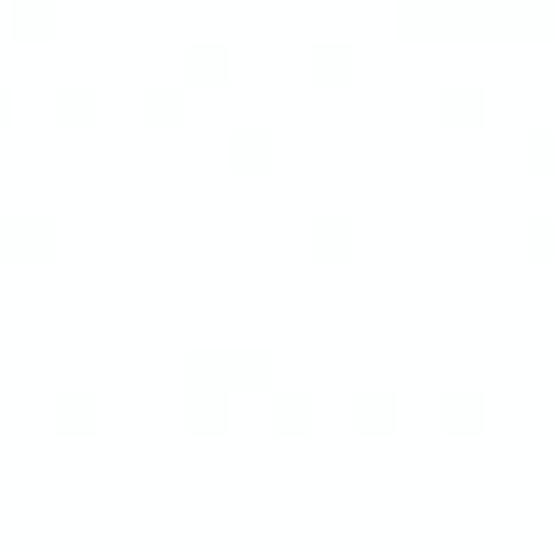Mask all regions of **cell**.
Listing matches in <instances>:
<instances>
[{"mask_svg":"<svg viewBox=\"0 0 556 556\" xmlns=\"http://www.w3.org/2000/svg\"><path fill=\"white\" fill-rule=\"evenodd\" d=\"M523 142H529V153H556V115H540V121H529Z\"/></svg>","mask_w":556,"mask_h":556,"instance_id":"obj_17","label":"cell"},{"mask_svg":"<svg viewBox=\"0 0 556 556\" xmlns=\"http://www.w3.org/2000/svg\"><path fill=\"white\" fill-rule=\"evenodd\" d=\"M355 415H366V420H377V415H399V388H388V382H366L361 393H355Z\"/></svg>","mask_w":556,"mask_h":556,"instance_id":"obj_14","label":"cell"},{"mask_svg":"<svg viewBox=\"0 0 556 556\" xmlns=\"http://www.w3.org/2000/svg\"><path fill=\"white\" fill-rule=\"evenodd\" d=\"M529 235L534 240H556V202H545V207H529Z\"/></svg>","mask_w":556,"mask_h":556,"instance_id":"obj_18","label":"cell"},{"mask_svg":"<svg viewBox=\"0 0 556 556\" xmlns=\"http://www.w3.org/2000/svg\"><path fill=\"white\" fill-rule=\"evenodd\" d=\"M186 371L213 377L224 388H245V382H267L278 371V350L262 339H218V344H191L186 350Z\"/></svg>","mask_w":556,"mask_h":556,"instance_id":"obj_2","label":"cell"},{"mask_svg":"<svg viewBox=\"0 0 556 556\" xmlns=\"http://www.w3.org/2000/svg\"><path fill=\"white\" fill-rule=\"evenodd\" d=\"M404 28H534L556 23V0H399Z\"/></svg>","mask_w":556,"mask_h":556,"instance_id":"obj_1","label":"cell"},{"mask_svg":"<svg viewBox=\"0 0 556 556\" xmlns=\"http://www.w3.org/2000/svg\"><path fill=\"white\" fill-rule=\"evenodd\" d=\"M312 240L317 245H350L355 240V213H344V207H323V213H312Z\"/></svg>","mask_w":556,"mask_h":556,"instance_id":"obj_10","label":"cell"},{"mask_svg":"<svg viewBox=\"0 0 556 556\" xmlns=\"http://www.w3.org/2000/svg\"><path fill=\"white\" fill-rule=\"evenodd\" d=\"M104 104V88L93 77H61L55 83V110L61 115H93Z\"/></svg>","mask_w":556,"mask_h":556,"instance_id":"obj_6","label":"cell"},{"mask_svg":"<svg viewBox=\"0 0 556 556\" xmlns=\"http://www.w3.org/2000/svg\"><path fill=\"white\" fill-rule=\"evenodd\" d=\"M229 61H235V45L224 34H197L186 45V77L191 72H229Z\"/></svg>","mask_w":556,"mask_h":556,"instance_id":"obj_4","label":"cell"},{"mask_svg":"<svg viewBox=\"0 0 556 556\" xmlns=\"http://www.w3.org/2000/svg\"><path fill=\"white\" fill-rule=\"evenodd\" d=\"M12 104H17V88H12V83H7V77H0V115H7V110H12Z\"/></svg>","mask_w":556,"mask_h":556,"instance_id":"obj_19","label":"cell"},{"mask_svg":"<svg viewBox=\"0 0 556 556\" xmlns=\"http://www.w3.org/2000/svg\"><path fill=\"white\" fill-rule=\"evenodd\" d=\"M186 99H191V77L186 72H153L142 83V104L148 110H186Z\"/></svg>","mask_w":556,"mask_h":556,"instance_id":"obj_5","label":"cell"},{"mask_svg":"<svg viewBox=\"0 0 556 556\" xmlns=\"http://www.w3.org/2000/svg\"><path fill=\"white\" fill-rule=\"evenodd\" d=\"M312 66H317V72H333V66L350 72V66H355V39H350V34H317V39H312Z\"/></svg>","mask_w":556,"mask_h":556,"instance_id":"obj_12","label":"cell"},{"mask_svg":"<svg viewBox=\"0 0 556 556\" xmlns=\"http://www.w3.org/2000/svg\"><path fill=\"white\" fill-rule=\"evenodd\" d=\"M61 17V0H12V23L17 28H50Z\"/></svg>","mask_w":556,"mask_h":556,"instance_id":"obj_15","label":"cell"},{"mask_svg":"<svg viewBox=\"0 0 556 556\" xmlns=\"http://www.w3.org/2000/svg\"><path fill=\"white\" fill-rule=\"evenodd\" d=\"M229 148L245 159V153H273L278 148V131L267 126V121H235L229 126Z\"/></svg>","mask_w":556,"mask_h":556,"instance_id":"obj_13","label":"cell"},{"mask_svg":"<svg viewBox=\"0 0 556 556\" xmlns=\"http://www.w3.org/2000/svg\"><path fill=\"white\" fill-rule=\"evenodd\" d=\"M99 409H104V393H99L93 382H66V388H55V415H61V420H99Z\"/></svg>","mask_w":556,"mask_h":556,"instance_id":"obj_7","label":"cell"},{"mask_svg":"<svg viewBox=\"0 0 556 556\" xmlns=\"http://www.w3.org/2000/svg\"><path fill=\"white\" fill-rule=\"evenodd\" d=\"M61 218L50 207H34V202H12L0 207V245H45L55 240Z\"/></svg>","mask_w":556,"mask_h":556,"instance_id":"obj_3","label":"cell"},{"mask_svg":"<svg viewBox=\"0 0 556 556\" xmlns=\"http://www.w3.org/2000/svg\"><path fill=\"white\" fill-rule=\"evenodd\" d=\"M273 409L278 415H312V388L306 382H273Z\"/></svg>","mask_w":556,"mask_h":556,"instance_id":"obj_16","label":"cell"},{"mask_svg":"<svg viewBox=\"0 0 556 556\" xmlns=\"http://www.w3.org/2000/svg\"><path fill=\"white\" fill-rule=\"evenodd\" d=\"M437 93H442L447 110H485V93H491V88H485V77H475V72H453Z\"/></svg>","mask_w":556,"mask_h":556,"instance_id":"obj_9","label":"cell"},{"mask_svg":"<svg viewBox=\"0 0 556 556\" xmlns=\"http://www.w3.org/2000/svg\"><path fill=\"white\" fill-rule=\"evenodd\" d=\"M186 404L197 409V415H224L229 409V399H235V388H224V382H213V377H197V371H186Z\"/></svg>","mask_w":556,"mask_h":556,"instance_id":"obj_8","label":"cell"},{"mask_svg":"<svg viewBox=\"0 0 556 556\" xmlns=\"http://www.w3.org/2000/svg\"><path fill=\"white\" fill-rule=\"evenodd\" d=\"M485 404H491V393H485L480 382H447V388H442V415H453V420L485 415Z\"/></svg>","mask_w":556,"mask_h":556,"instance_id":"obj_11","label":"cell"}]
</instances>
